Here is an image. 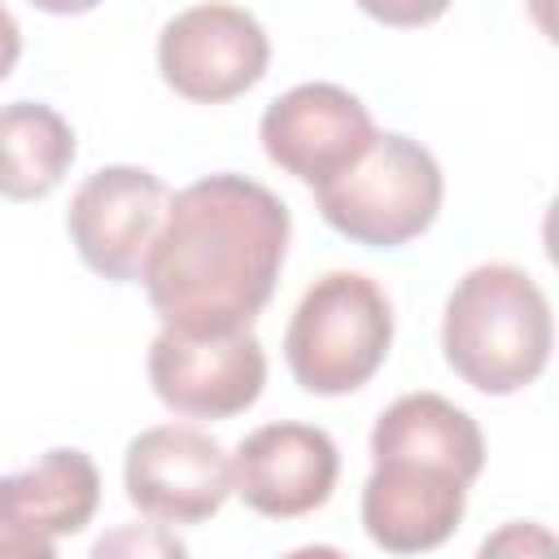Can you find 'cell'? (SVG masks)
<instances>
[{
  "label": "cell",
  "instance_id": "6da1fadb",
  "mask_svg": "<svg viewBox=\"0 0 559 559\" xmlns=\"http://www.w3.org/2000/svg\"><path fill=\"white\" fill-rule=\"evenodd\" d=\"M288 231V205L245 175L179 188L140 271L162 328L192 336L249 328L275 293Z\"/></svg>",
  "mask_w": 559,
  "mask_h": 559
},
{
  "label": "cell",
  "instance_id": "7a4b0ae2",
  "mask_svg": "<svg viewBox=\"0 0 559 559\" xmlns=\"http://www.w3.org/2000/svg\"><path fill=\"white\" fill-rule=\"evenodd\" d=\"M550 345V301L528 271L485 262L454 284L441 319V349L450 371L476 393L507 397L528 389L546 371Z\"/></svg>",
  "mask_w": 559,
  "mask_h": 559
},
{
  "label": "cell",
  "instance_id": "3957f363",
  "mask_svg": "<svg viewBox=\"0 0 559 559\" xmlns=\"http://www.w3.org/2000/svg\"><path fill=\"white\" fill-rule=\"evenodd\" d=\"M393 306L384 288L358 271H328L297 301L284 358L293 380L314 397H341L362 389L389 358Z\"/></svg>",
  "mask_w": 559,
  "mask_h": 559
},
{
  "label": "cell",
  "instance_id": "277c9868",
  "mask_svg": "<svg viewBox=\"0 0 559 559\" xmlns=\"http://www.w3.org/2000/svg\"><path fill=\"white\" fill-rule=\"evenodd\" d=\"M441 192V166L419 140L376 131L358 162L314 188V201L328 227L345 240L367 249H397L432 227Z\"/></svg>",
  "mask_w": 559,
  "mask_h": 559
},
{
  "label": "cell",
  "instance_id": "5b68a950",
  "mask_svg": "<svg viewBox=\"0 0 559 559\" xmlns=\"http://www.w3.org/2000/svg\"><path fill=\"white\" fill-rule=\"evenodd\" d=\"M371 476L362 485V528L389 555L437 550L467 511L472 472L424 450H371Z\"/></svg>",
  "mask_w": 559,
  "mask_h": 559
},
{
  "label": "cell",
  "instance_id": "8992f818",
  "mask_svg": "<svg viewBox=\"0 0 559 559\" xmlns=\"http://www.w3.org/2000/svg\"><path fill=\"white\" fill-rule=\"evenodd\" d=\"M271 61L262 22L236 4H192L157 35V70L166 87L197 105L245 96Z\"/></svg>",
  "mask_w": 559,
  "mask_h": 559
},
{
  "label": "cell",
  "instance_id": "52a82bcc",
  "mask_svg": "<svg viewBox=\"0 0 559 559\" xmlns=\"http://www.w3.org/2000/svg\"><path fill=\"white\" fill-rule=\"evenodd\" d=\"M148 384L175 415L231 419L258 402L266 384V354L249 328L210 336L162 328L148 345Z\"/></svg>",
  "mask_w": 559,
  "mask_h": 559
},
{
  "label": "cell",
  "instance_id": "ba28073f",
  "mask_svg": "<svg viewBox=\"0 0 559 559\" xmlns=\"http://www.w3.org/2000/svg\"><path fill=\"white\" fill-rule=\"evenodd\" d=\"M122 485L131 507L162 524H201L231 493L227 450L188 424H157L131 437L122 459Z\"/></svg>",
  "mask_w": 559,
  "mask_h": 559
},
{
  "label": "cell",
  "instance_id": "9c48e42d",
  "mask_svg": "<svg viewBox=\"0 0 559 559\" xmlns=\"http://www.w3.org/2000/svg\"><path fill=\"white\" fill-rule=\"evenodd\" d=\"M162 218L166 183L144 166H100L74 188L66 210L79 258L114 284L140 280Z\"/></svg>",
  "mask_w": 559,
  "mask_h": 559
},
{
  "label": "cell",
  "instance_id": "30bf717a",
  "mask_svg": "<svg viewBox=\"0 0 559 559\" xmlns=\"http://www.w3.org/2000/svg\"><path fill=\"white\" fill-rule=\"evenodd\" d=\"M258 140L284 175L319 188L362 157L376 140V122L354 92L336 83H297L266 105Z\"/></svg>",
  "mask_w": 559,
  "mask_h": 559
},
{
  "label": "cell",
  "instance_id": "8fae6325",
  "mask_svg": "<svg viewBox=\"0 0 559 559\" xmlns=\"http://www.w3.org/2000/svg\"><path fill=\"white\" fill-rule=\"evenodd\" d=\"M336 441L314 424H262L231 454V493L266 520H297L336 489Z\"/></svg>",
  "mask_w": 559,
  "mask_h": 559
},
{
  "label": "cell",
  "instance_id": "7c38bea8",
  "mask_svg": "<svg viewBox=\"0 0 559 559\" xmlns=\"http://www.w3.org/2000/svg\"><path fill=\"white\" fill-rule=\"evenodd\" d=\"M100 507V472L74 445L48 450L35 467L0 476V528L35 542L44 559L57 537H74Z\"/></svg>",
  "mask_w": 559,
  "mask_h": 559
},
{
  "label": "cell",
  "instance_id": "4fadbf2b",
  "mask_svg": "<svg viewBox=\"0 0 559 559\" xmlns=\"http://www.w3.org/2000/svg\"><path fill=\"white\" fill-rule=\"evenodd\" d=\"M74 162L70 122L44 100H13L0 109V197L39 201Z\"/></svg>",
  "mask_w": 559,
  "mask_h": 559
},
{
  "label": "cell",
  "instance_id": "5bb4252c",
  "mask_svg": "<svg viewBox=\"0 0 559 559\" xmlns=\"http://www.w3.org/2000/svg\"><path fill=\"white\" fill-rule=\"evenodd\" d=\"M367 17H376V22H384V26H428V22H437L445 9H450V0H354Z\"/></svg>",
  "mask_w": 559,
  "mask_h": 559
},
{
  "label": "cell",
  "instance_id": "9a60e30c",
  "mask_svg": "<svg viewBox=\"0 0 559 559\" xmlns=\"http://www.w3.org/2000/svg\"><path fill=\"white\" fill-rule=\"evenodd\" d=\"M17 57H22V31H17V22H13V13L0 4V83L13 74V66H17Z\"/></svg>",
  "mask_w": 559,
  "mask_h": 559
},
{
  "label": "cell",
  "instance_id": "2e32d148",
  "mask_svg": "<svg viewBox=\"0 0 559 559\" xmlns=\"http://www.w3.org/2000/svg\"><path fill=\"white\" fill-rule=\"evenodd\" d=\"M35 9H44V13H57V17H74V13H87V9H96L100 0H31Z\"/></svg>",
  "mask_w": 559,
  "mask_h": 559
}]
</instances>
